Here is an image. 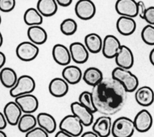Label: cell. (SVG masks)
<instances>
[{"mask_svg": "<svg viewBox=\"0 0 154 137\" xmlns=\"http://www.w3.org/2000/svg\"><path fill=\"white\" fill-rule=\"evenodd\" d=\"M91 92L96 111L109 116L122 109L128 93L123 84L112 77L103 78Z\"/></svg>", "mask_w": 154, "mask_h": 137, "instance_id": "cell-1", "label": "cell"}, {"mask_svg": "<svg viewBox=\"0 0 154 137\" xmlns=\"http://www.w3.org/2000/svg\"><path fill=\"white\" fill-rule=\"evenodd\" d=\"M111 77L122 83L128 92L136 91L139 84L137 77L129 69L116 67L111 72Z\"/></svg>", "mask_w": 154, "mask_h": 137, "instance_id": "cell-2", "label": "cell"}, {"mask_svg": "<svg viewBox=\"0 0 154 137\" xmlns=\"http://www.w3.org/2000/svg\"><path fill=\"white\" fill-rule=\"evenodd\" d=\"M135 130L133 120L126 116H120L112 123L111 134L113 137H131Z\"/></svg>", "mask_w": 154, "mask_h": 137, "instance_id": "cell-3", "label": "cell"}, {"mask_svg": "<svg viewBox=\"0 0 154 137\" xmlns=\"http://www.w3.org/2000/svg\"><path fill=\"white\" fill-rule=\"evenodd\" d=\"M35 88L34 79L29 75H22L18 78L15 86L10 89V95L16 98L19 96L31 94Z\"/></svg>", "mask_w": 154, "mask_h": 137, "instance_id": "cell-4", "label": "cell"}, {"mask_svg": "<svg viewBox=\"0 0 154 137\" xmlns=\"http://www.w3.org/2000/svg\"><path fill=\"white\" fill-rule=\"evenodd\" d=\"M83 124L74 115H67L61 120L59 129L73 137L79 136L82 134Z\"/></svg>", "mask_w": 154, "mask_h": 137, "instance_id": "cell-5", "label": "cell"}, {"mask_svg": "<svg viewBox=\"0 0 154 137\" xmlns=\"http://www.w3.org/2000/svg\"><path fill=\"white\" fill-rule=\"evenodd\" d=\"M38 53V47L30 41L20 42L16 49L17 57L23 62H30L34 60Z\"/></svg>", "mask_w": 154, "mask_h": 137, "instance_id": "cell-6", "label": "cell"}, {"mask_svg": "<svg viewBox=\"0 0 154 137\" xmlns=\"http://www.w3.org/2000/svg\"><path fill=\"white\" fill-rule=\"evenodd\" d=\"M75 12L78 18L87 21L94 16L96 8L93 2L90 0H79L75 4Z\"/></svg>", "mask_w": 154, "mask_h": 137, "instance_id": "cell-7", "label": "cell"}, {"mask_svg": "<svg viewBox=\"0 0 154 137\" xmlns=\"http://www.w3.org/2000/svg\"><path fill=\"white\" fill-rule=\"evenodd\" d=\"M122 45L119 40L115 36L106 35L103 40L102 52L103 56L107 59L115 58Z\"/></svg>", "mask_w": 154, "mask_h": 137, "instance_id": "cell-8", "label": "cell"}, {"mask_svg": "<svg viewBox=\"0 0 154 137\" xmlns=\"http://www.w3.org/2000/svg\"><path fill=\"white\" fill-rule=\"evenodd\" d=\"M70 110L72 114L81 121L84 126L88 127L93 124V113L78 101H74L71 103Z\"/></svg>", "mask_w": 154, "mask_h": 137, "instance_id": "cell-9", "label": "cell"}, {"mask_svg": "<svg viewBox=\"0 0 154 137\" xmlns=\"http://www.w3.org/2000/svg\"><path fill=\"white\" fill-rule=\"evenodd\" d=\"M115 9L120 16L134 18L138 16V4L134 0H118L115 4Z\"/></svg>", "mask_w": 154, "mask_h": 137, "instance_id": "cell-10", "label": "cell"}, {"mask_svg": "<svg viewBox=\"0 0 154 137\" xmlns=\"http://www.w3.org/2000/svg\"><path fill=\"white\" fill-rule=\"evenodd\" d=\"M135 130L140 133H144L150 129L153 124V117L146 109L139 111L134 119Z\"/></svg>", "mask_w": 154, "mask_h": 137, "instance_id": "cell-11", "label": "cell"}, {"mask_svg": "<svg viewBox=\"0 0 154 137\" xmlns=\"http://www.w3.org/2000/svg\"><path fill=\"white\" fill-rule=\"evenodd\" d=\"M14 101L24 113L32 114L37 110L39 105L37 98L32 94L19 96L16 98Z\"/></svg>", "mask_w": 154, "mask_h": 137, "instance_id": "cell-12", "label": "cell"}, {"mask_svg": "<svg viewBox=\"0 0 154 137\" xmlns=\"http://www.w3.org/2000/svg\"><path fill=\"white\" fill-rule=\"evenodd\" d=\"M117 67L129 69L134 63V54L131 49L126 45H122L121 48L115 57Z\"/></svg>", "mask_w": 154, "mask_h": 137, "instance_id": "cell-13", "label": "cell"}, {"mask_svg": "<svg viewBox=\"0 0 154 137\" xmlns=\"http://www.w3.org/2000/svg\"><path fill=\"white\" fill-rule=\"evenodd\" d=\"M72 60L78 64H82L87 62L89 51L84 44L79 42H74L69 46Z\"/></svg>", "mask_w": 154, "mask_h": 137, "instance_id": "cell-14", "label": "cell"}, {"mask_svg": "<svg viewBox=\"0 0 154 137\" xmlns=\"http://www.w3.org/2000/svg\"><path fill=\"white\" fill-rule=\"evenodd\" d=\"M111 118L109 116H99L92 126V131L95 132L99 137H108L111 133Z\"/></svg>", "mask_w": 154, "mask_h": 137, "instance_id": "cell-15", "label": "cell"}, {"mask_svg": "<svg viewBox=\"0 0 154 137\" xmlns=\"http://www.w3.org/2000/svg\"><path fill=\"white\" fill-rule=\"evenodd\" d=\"M52 56L54 61L61 66H67L72 60L69 49L65 45L55 44L52 50Z\"/></svg>", "mask_w": 154, "mask_h": 137, "instance_id": "cell-16", "label": "cell"}, {"mask_svg": "<svg viewBox=\"0 0 154 137\" xmlns=\"http://www.w3.org/2000/svg\"><path fill=\"white\" fill-rule=\"evenodd\" d=\"M22 111L16 101L8 102L4 106L3 113L5 115L7 122L11 126L17 125L19 121L22 116Z\"/></svg>", "mask_w": 154, "mask_h": 137, "instance_id": "cell-17", "label": "cell"}, {"mask_svg": "<svg viewBox=\"0 0 154 137\" xmlns=\"http://www.w3.org/2000/svg\"><path fill=\"white\" fill-rule=\"evenodd\" d=\"M48 89L52 96L57 98L63 97L69 91V83L63 78L56 77L50 81Z\"/></svg>", "mask_w": 154, "mask_h": 137, "instance_id": "cell-18", "label": "cell"}, {"mask_svg": "<svg viewBox=\"0 0 154 137\" xmlns=\"http://www.w3.org/2000/svg\"><path fill=\"white\" fill-rule=\"evenodd\" d=\"M135 99L137 103L143 107L150 106L154 101V92L149 86H143L136 90Z\"/></svg>", "mask_w": 154, "mask_h": 137, "instance_id": "cell-19", "label": "cell"}, {"mask_svg": "<svg viewBox=\"0 0 154 137\" xmlns=\"http://www.w3.org/2000/svg\"><path fill=\"white\" fill-rule=\"evenodd\" d=\"M136 27V22L132 18L120 16L116 22L117 30L123 36L131 35L135 32Z\"/></svg>", "mask_w": 154, "mask_h": 137, "instance_id": "cell-20", "label": "cell"}, {"mask_svg": "<svg viewBox=\"0 0 154 137\" xmlns=\"http://www.w3.org/2000/svg\"><path fill=\"white\" fill-rule=\"evenodd\" d=\"M61 74L62 78L70 84L78 83L82 78L83 75L81 69L75 65H67L65 66L62 71Z\"/></svg>", "mask_w": 154, "mask_h": 137, "instance_id": "cell-21", "label": "cell"}, {"mask_svg": "<svg viewBox=\"0 0 154 137\" xmlns=\"http://www.w3.org/2000/svg\"><path fill=\"white\" fill-rule=\"evenodd\" d=\"M27 36L29 41L36 45L45 43L48 39L46 30L40 25L29 27L27 30Z\"/></svg>", "mask_w": 154, "mask_h": 137, "instance_id": "cell-22", "label": "cell"}, {"mask_svg": "<svg viewBox=\"0 0 154 137\" xmlns=\"http://www.w3.org/2000/svg\"><path fill=\"white\" fill-rule=\"evenodd\" d=\"M38 127L49 133H54L57 129V122L54 117L46 112H40L37 116Z\"/></svg>", "mask_w": 154, "mask_h": 137, "instance_id": "cell-23", "label": "cell"}, {"mask_svg": "<svg viewBox=\"0 0 154 137\" xmlns=\"http://www.w3.org/2000/svg\"><path fill=\"white\" fill-rule=\"evenodd\" d=\"M84 45L90 53L96 54L102 51L103 40L99 34L91 33L85 36Z\"/></svg>", "mask_w": 154, "mask_h": 137, "instance_id": "cell-24", "label": "cell"}, {"mask_svg": "<svg viewBox=\"0 0 154 137\" xmlns=\"http://www.w3.org/2000/svg\"><path fill=\"white\" fill-rule=\"evenodd\" d=\"M82 79L85 83L94 87L103 80V74L96 67H89L83 73Z\"/></svg>", "mask_w": 154, "mask_h": 137, "instance_id": "cell-25", "label": "cell"}, {"mask_svg": "<svg viewBox=\"0 0 154 137\" xmlns=\"http://www.w3.org/2000/svg\"><path fill=\"white\" fill-rule=\"evenodd\" d=\"M0 80L4 86L11 89L17 83L18 80L16 71L9 67H4L0 71Z\"/></svg>", "mask_w": 154, "mask_h": 137, "instance_id": "cell-26", "label": "cell"}, {"mask_svg": "<svg viewBox=\"0 0 154 137\" xmlns=\"http://www.w3.org/2000/svg\"><path fill=\"white\" fill-rule=\"evenodd\" d=\"M36 8L43 16L50 17L57 13L58 4L55 0H40L37 3Z\"/></svg>", "mask_w": 154, "mask_h": 137, "instance_id": "cell-27", "label": "cell"}, {"mask_svg": "<svg viewBox=\"0 0 154 137\" xmlns=\"http://www.w3.org/2000/svg\"><path fill=\"white\" fill-rule=\"evenodd\" d=\"M43 17L37 8L31 7L25 11L23 21L29 27L40 25L43 22Z\"/></svg>", "mask_w": 154, "mask_h": 137, "instance_id": "cell-28", "label": "cell"}, {"mask_svg": "<svg viewBox=\"0 0 154 137\" xmlns=\"http://www.w3.org/2000/svg\"><path fill=\"white\" fill-rule=\"evenodd\" d=\"M37 117L31 113H24L17 124L18 129L22 133H27L36 127Z\"/></svg>", "mask_w": 154, "mask_h": 137, "instance_id": "cell-29", "label": "cell"}, {"mask_svg": "<svg viewBox=\"0 0 154 137\" xmlns=\"http://www.w3.org/2000/svg\"><path fill=\"white\" fill-rule=\"evenodd\" d=\"M61 32L66 36H71L75 33L78 28L76 22L72 18L64 19L60 25Z\"/></svg>", "mask_w": 154, "mask_h": 137, "instance_id": "cell-30", "label": "cell"}, {"mask_svg": "<svg viewBox=\"0 0 154 137\" xmlns=\"http://www.w3.org/2000/svg\"><path fill=\"white\" fill-rule=\"evenodd\" d=\"M78 100L79 103L88 109L93 113L97 112L94 104L93 96L91 92L83 91L80 94Z\"/></svg>", "mask_w": 154, "mask_h": 137, "instance_id": "cell-31", "label": "cell"}, {"mask_svg": "<svg viewBox=\"0 0 154 137\" xmlns=\"http://www.w3.org/2000/svg\"><path fill=\"white\" fill-rule=\"evenodd\" d=\"M141 37L143 41L147 45H154V26L146 25L141 32Z\"/></svg>", "mask_w": 154, "mask_h": 137, "instance_id": "cell-32", "label": "cell"}, {"mask_svg": "<svg viewBox=\"0 0 154 137\" xmlns=\"http://www.w3.org/2000/svg\"><path fill=\"white\" fill-rule=\"evenodd\" d=\"M25 137H49V133L40 127H35L25 134Z\"/></svg>", "mask_w": 154, "mask_h": 137, "instance_id": "cell-33", "label": "cell"}, {"mask_svg": "<svg viewBox=\"0 0 154 137\" xmlns=\"http://www.w3.org/2000/svg\"><path fill=\"white\" fill-rule=\"evenodd\" d=\"M16 5L14 0H1L0 10L2 12L8 13L12 11Z\"/></svg>", "mask_w": 154, "mask_h": 137, "instance_id": "cell-34", "label": "cell"}, {"mask_svg": "<svg viewBox=\"0 0 154 137\" xmlns=\"http://www.w3.org/2000/svg\"><path fill=\"white\" fill-rule=\"evenodd\" d=\"M144 19L151 25H154V6L147 8L144 14Z\"/></svg>", "mask_w": 154, "mask_h": 137, "instance_id": "cell-35", "label": "cell"}, {"mask_svg": "<svg viewBox=\"0 0 154 137\" xmlns=\"http://www.w3.org/2000/svg\"><path fill=\"white\" fill-rule=\"evenodd\" d=\"M137 4H138V15L140 16V18L144 19V14L147 8L146 7L145 4L143 1H140L137 2Z\"/></svg>", "mask_w": 154, "mask_h": 137, "instance_id": "cell-36", "label": "cell"}, {"mask_svg": "<svg viewBox=\"0 0 154 137\" xmlns=\"http://www.w3.org/2000/svg\"><path fill=\"white\" fill-rule=\"evenodd\" d=\"M7 120L3 112L0 113V130H3L6 128L7 125Z\"/></svg>", "mask_w": 154, "mask_h": 137, "instance_id": "cell-37", "label": "cell"}, {"mask_svg": "<svg viewBox=\"0 0 154 137\" xmlns=\"http://www.w3.org/2000/svg\"><path fill=\"white\" fill-rule=\"evenodd\" d=\"M56 1L58 5L64 7L69 6L73 2L72 0H57Z\"/></svg>", "mask_w": 154, "mask_h": 137, "instance_id": "cell-38", "label": "cell"}, {"mask_svg": "<svg viewBox=\"0 0 154 137\" xmlns=\"http://www.w3.org/2000/svg\"><path fill=\"white\" fill-rule=\"evenodd\" d=\"M80 137H99V136L93 131H87L82 133Z\"/></svg>", "mask_w": 154, "mask_h": 137, "instance_id": "cell-39", "label": "cell"}, {"mask_svg": "<svg viewBox=\"0 0 154 137\" xmlns=\"http://www.w3.org/2000/svg\"><path fill=\"white\" fill-rule=\"evenodd\" d=\"M54 137H73L72 135H69V133L60 130L58 132H57L56 133V134L55 135Z\"/></svg>", "mask_w": 154, "mask_h": 137, "instance_id": "cell-40", "label": "cell"}, {"mask_svg": "<svg viewBox=\"0 0 154 137\" xmlns=\"http://www.w3.org/2000/svg\"><path fill=\"white\" fill-rule=\"evenodd\" d=\"M6 62V56L4 53L0 52V68L2 69Z\"/></svg>", "mask_w": 154, "mask_h": 137, "instance_id": "cell-41", "label": "cell"}, {"mask_svg": "<svg viewBox=\"0 0 154 137\" xmlns=\"http://www.w3.org/2000/svg\"><path fill=\"white\" fill-rule=\"evenodd\" d=\"M149 60L151 64L154 66V48L150 51L149 53Z\"/></svg>", "mask_w": 154, "mask_h": 137, "instance_id": "cell-42", "label": "cell"}, {"mask_svg": "<svg viewBox=\"0 0 154 137\" xmlns=\"http://www.w3.org/2000/svg\"><path fill=\"white\" fill-rule=\"evenodd\" d=\"M0 137H7V136L3 130H0Z\"/></svg>", "mask_w": 154, "mask_h": 137, "instance_id": "cell-43", "label": "cell"}, {"mask_svg": "<svg viewBox=\"0 0 154 137\" xmlns=\"http://www.w3.org/2000/svg\"><path fill=\"white\" fill-rule=\"evenodd\" d=\"M2 43H3V36H2V33H1V35H0V46H2Z\"/></svg>", "mask_w": 154, "mask_h": 137, "instance_id": "cell-44", "label": "cell"}]
</instances>
